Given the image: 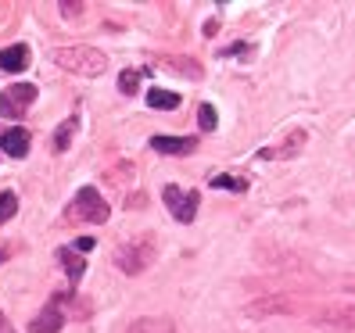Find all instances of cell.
<instances>
[{
	"label": "cell",
	"instance_id": "cb8c5ba5",
	"mask_svg": "<svg viewBox=\"0 0 355 333\" xmlns=\"http://www.w3.org/2000/svg\"><path fill=\"white\" fill-rule=\"evenodd\" d=\"M0 333H15V330L8 326V319H4V312H0Z\"/></svg>",
	"mask_w": 355,
	"mask_h": 333
},
{
	"label": "cell",
	"instance_id": "30bf717a",
	"mask_svg": "<svg viewBox=\"0 0 355 333\" xmlns=\"http://www.w3.org/2000/svg\"><path fill=\"white\" fill-rule=\"evenodd\" d=\"M61 323H65V316L58 312V305H51V308H44V312H40V316L29 323V330H33V333H58Z\"/></svg>",
	"mask_w": 355,
	"mask_h": 333
},
{
	"label": "cell",
	"instance_id": "7a4b0ae2",
	"mask_svg": "<svg viewBox=\"0 0 355 333\" xmlns=\"http://www.w3.org/2000/svg\"><path fill=\"white\" fill-rule=\"evenodd\" d=\"M155 251H158V247H155L151 237H137V240L122 244L119 251H115V265H119L126 276H140L144 269L155 262Z\"/></svg>",
	"mask_w": 355,
	"mask_h": 333
},
{
	"label": "cell",
	"instance_id": "d4e9b609",
	"mask_svg": "<svg viewBox=\"0 0 355 333\" xmlns=\"http://www.w3.org/2000/svg\"><path fill=\"white\" fill-rule=\"evenodd\" d=\"M345 290H348V294H355V276H348V280H345Z\"/></svg>",
	"mask_w": 355,
	"mask_h": 333
},
{
	"label": "cell",
	"instance_id": "ffe728a7",
	"mask_svg": "<svg viewBox=\"0 0 355 333\" xmlns=\"http://www.w3.org/2000/svg\"><path fill=\"white\" fill-rule=\"evenodd\" d=\"M15 212H18V197L11 190H4V194H0V222H8Z\"/></svg>",
	"mask_w": 355,
	"mask_h": 333
},
{
	"label": "cell",
	"instance_id": "9a60e30c",
	"mask_svg": "<svg viewBox=\"0 0 355 333\" xmlns=\"http://www.w3.org/2000/svg\"><path fill=\"white\" fill-rule=\"evenodd\" d=\"M148 104H151V108H162V111H176L180 108V93L155 87V90H148Z\"/></svg>",
	"mask_w": 355,
	"mask_h": 333
},
{
	"label": "cell",
	"instance_id": "2e32d148",
	"mask_svg": "<svg viewBox=\"0 0 355 333\" xmlns=\"http://www.w3.org/2000/svg\"><path fill=\"white\" fill-rule=\"evenodd\" d=\"M208 186H216V190H234V194H244V190H248V179H241V176H226V172H216L212 179H208Z\"/></svg>",
	"mask_w": 355,
	"mask_h": 333
},
{
	"label": "cell",
	"instance_id": "9c48e42d",
	"mask_svg": "<svg viewBox=\"0 0 355 333\" xmlns=\"http://www.w3.org/2000/svg\"><path fill=\"white\" fill-rule=\"evenodd\" d=\"M0 69H4V72H22V69H29V47H26V44L4 47V51H0Z\"/></svg>",
	"mask_w": 355,
	"mask_h": 333
},
{
	"label": "cell",
	"instance_id": "6da1fadb",
	"mask_svg": "<svg viewBox=\"0 0 355 333\" xmlns=\"http://www.w3.org/2000/svg\"><path fill=\"white\" fill-rule=\"evenodd\" d=\"M51 57H54V65H61L65 72H76V75H104V69H108V57L97 47H87V44L58 47Z\"/></svg>",
	"mask_w": 355,
	"mask_h": 333
},
{
	"label": "cell",
	"instance_id": "5bb4252c",
	"mask_svg": "<svg viewBox=\"0 0 355 333\" xmlns=\"http://www.w3.org/2000/svg\"><path fill=\"white\" fill-rule=\"evenodd\" d=\"M58 262H65V273H69L72 283H79L83 273H87V262H83L79 255H72V247H61V251H58Z\"/></svg>",
	"mask_w": 355,
	"mask_h": 333
},
{
	"label": "cell",
	"instance_id": "277c9868",
	"mask_svg": "<svg viewBox=\"0 0 355 333\" xmlns=\"http://www.w3.org/2000/svg\"><path fill=\"white\" fill-rule=\"evenodd\" d=\"M162 197H165V204H169V212H173V219L176 222H194V215H198V190H183V186H165L162 190Z\"/></svg>",
	"mask_w": 355,
	"mask_h": 333
},
{
	"label": "cell",
	"instance_id": "8992f818",
	"mask_svg": "<svg viewBox=\"0 0 355 333\" xmlns=\"http://www.w3.org/2000/svg\"><path fill=\"white\" fill-rule=\"evenodd\" d=\"M305 140H309V133H305V129H295L284 143H277V147H262L259 158H266V161H273V158H280V161H284V158H295V154L305 147Z\"/></svg>",
	"mask_w": 355,
	"mask_h": 333
},
{
	"label": "cell",
	"instance_id": "44dd1931",
	"mask_svg": "<svg viewBox=\"0 0 355 333\" xmlns=\"http://www.w3.org/2000/svg\"><path fill=\"white\" fill-rule=\"evenodd\" d=\"M198 118H201V129H205V133L216 129V108H212V104H201V108H198Z\"/></svg>",
	"mask_w": 355,
	"mask_h": 333
},
{
	"label": "cell",
	"instance_id": "3957f363",
	"mask_svg": "<svg viewBox=\"0 0 355 333\" xmlns=\"http://www.w3.org/2000/svg\"><path fill=\"white\" fill-rule=\"evenodd\" d=\"M112 208L108 201H104L97 194V186H83V190H76L72 204H69V219H79V222H108Z\"/></svg>",
	"mask_w": 355,
	"mask_h": 333
},
{
	"label": "cell",
	"instance_id": "d6986e66",
	"mask_svg": "<svg viewBox=\"0 0 355 333\" xmlns=\"http://www.w3.org/2000/svg\"><path fill=\"white\" fill-rule=\"evenodd\" d=\"M119 90L133 97V93L140 90V72H133V69H126V72H122V75H119Z\"/></svg>",
	"mask_w": 355,
	"mask_h": 333
},
{
	"label": "cell",
	"instance_id": "52a82bcc",
	"mask_svg": "<svg viewBox=\"0 0 355 333\" xmlns=\"http://www.w3.org/2000/svg\"><path fill=\"white\" fill-rule=\"evenodd\" d=\"M0 151L11 154V158H26L29 154V129H22V126L4 129V136H0Z\"/></svg>",
	"mask_w": 355,
	"mask_h": 333
},
{
	"label": "cell",
	"instance_id": "ac0fdd59",
	"mask_svg": "<svg viewBox=\"0 0 355 333\" xmlns=\"http://www.w3.org/2000/svg\"><path fill=\"white\" fill-rule=\"evenodd\" d=\"M76 122H79L76 115L61 122V129H58V136H54V151H69V140H72V133H76Z\"/></svg>",
	"mask_w": 355,
	"mask_h": 333
},
{
	"label": "cell",
	"instance_id": "5b68a950",
	"mask_svg": "<svg viewBox=\"0 0 355 333\" xmlns=\"http://www.w3.org/2000/svg\"><path fill=\"white\" fill-rule=\"evenodd\" d=\"M36 100V87H29V82H22V87H11V90H0V111H4L8 118H18L29 104Z\"/></svg>",
	"mask_w": 355,
	"mask_h": 333
},
{
	"label": "cell",
	"instance_id": "8fae6325",
	"mask_svg": "<svg viewBox=\"0 0 355 333\" xmlns=\"http://www.w3.org/2000/svg\"><path fill=\"white\" fill-rule=\"evenodd\" d=\"M126 333H176L173 319H165V316H144L137 323H130Z\"/></svg>",
	"mask_w": 355,
	"mask_h": 333
},
{
	"label": "cell",
	"instance_id": "7402d4cb",
	"mask_svg": "<svg viewBox=\"0 0 355 333\" xmlns=\"http://www.w3.org/2000/svg\"><path fill=\"white\" fill-rule=\"evenodd\" d=\"M61 8V15H65V18H79L83 15V4H72V0H65V4H58Z\"/></svg>",
	"mask_w": 355,
	"mask_h": 333
},
{
	"label": "cell",
	"instance_id": "4fadbf2b",
	"mask_svg": "<svg viewBox=\"0 0 355 333\" xmlns=\"http://www.w3.org/2000/svg\"><path fill=\"white\" fill-rule=\"evenodd\" d=\"M323 323H327V326H334V330H345V333H355V305L327 312V316H323Z\"/></svg>",
	"mask_w": 355,
	"mask_h": 333
},
{
	"label": "cell",
	"instance_id": "7c38bea8",
	"mask_svg": "<svg viewBox=\"0 0 355 333\" xmlns=\"http://www.w3.org/2000/svg\"><path fill=\"white\" fill-rule=\"evenodd\" d=\"M162 69H169L176 75H187V79H201L205 75L194 57H162Z\"/></svg>",
	"mask_w": 355,
	"mask_h": 333
},
{
	"label": "cell",
	"instance_id": "e0dca14e",
	"mask_svg": "<svg viewBox=\"0 0 355 333\" xmlns=\"http://www.w3.org/2000/svg\"><path fill=\"white\" fill-rule=\"evenodd\" d=\"M291 305L284 298H266V301H255V305H248V316H262V312H287Z\"/></svg>",
	"mask_w": 355,
	"mask_h": 333
},
{
	"label": "cell",
	"instance_id": "603a6c76",
	"mask_svg": "<svg viewBox=\"0 0 355 333\" xmlns=\"http://www.w3.org/2000/svg\"><path fill=\"white\" fill-rule=\"evenodd\" d=\"M76 247H79V251H90V247H94V237H79Z\"/></svg>",
	"mask_w": 355,
	"mask_h": 333
},
{
	"label": "cell",
	"instance_id": "ba28073f",
	"mask_svg": "<svg viewBox=\"0 0 355 333\" xmlns=\"http://www.w3.org/2000/svg\"><path fill=\"white\" fill-rule=\"evenodd\" d=\"M151 147L158 151V154H191L194 147H198V140L194 136H151Z\"/></svg>",
	"mask_w": 355,
	"mask_h": 333
}]
</instances>
